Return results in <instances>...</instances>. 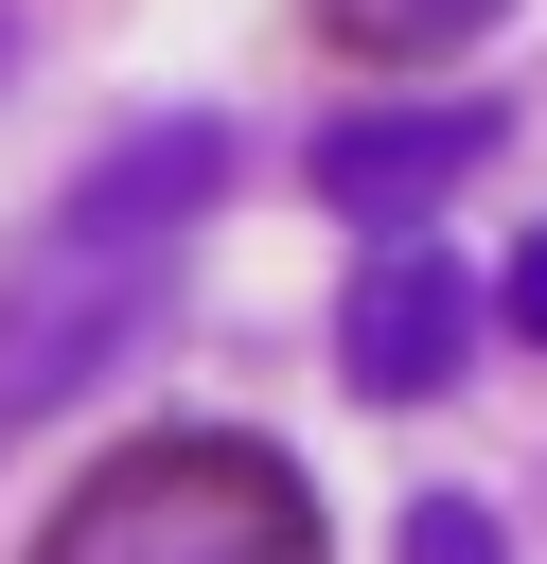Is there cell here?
<instances>
[{"label":"cell","instance_id":"obj_1","mask_svg":"<svg viewBox=\"0 0 547 564\" xmlns=\"http://www.w3.org/2000/svg\"><path fill=\"white\" fill-rule=\"evenodd\" d=\"M212 194H229V123L176 106V123H124V141L35 212V247L0 264V423L106 388V370L159 335V300H176V229H194Z\"/></svg>","mask_w":547,"mask_h":564},{"label":"cell","instance_id":"obj_2","mask_svg":"<svg viewBox=\"0 0 547 564\" xmlns=\"http://www.w3.org/2000/svg\"><path fill=\"white\" fill-rule=\"evenodd\" d=\"M318 494L265 441H141L53 511V564H300Z\"/></svg>","mask_w":547,"mask_h":564},{"label":"cell","instance_id":"obj_3","mask_svg":"<svg viewBox=\"0 0 547 564\" xmlns=\"http://www.w3.org/2000/svg\"><path fill=\"white\" fill-rule=\"evenodd\" d=\"M476 159H494V106H476V88H459V106H335V123H318V194L371 212V229L441 212Z\"/></svg>","mask_w":547,"mask_h":564},{"label":"cell","instance_id":"obj_4","mask_svg":"<svg viewBox=\"0 0 547 564\" xmlns=\"http://www.w3.org/2000/svg\"><path fill=\"white\" fill-rule=\"evenodd\" d=\"M459 335H476V282H459L441 247H388V264L335 300V370H353L371 405H423V388L459 370Z\"/></svg>","mask_w":547,"mask_h":564},{"label":"cell","instance_id":"obj_5","mask_svg":"<svg viewBox=\"0 0 547 564\" xmlns=\"http://www.w3.org/2000/svg\"><path fill=\"white\" fill-rule=\"evenodd\" d=\"M353 53H459V35H494L512 0H318Z\"/></svg>","mask_w":547,"mask_h":564},{"label":"cell","instance_id":"obj_6","mask_svg":"<svg viewBox=\"0 0 547 564\" xmlns=\"http://www.w3.org/2000/svg\"><path fill=\"white\" fill-rule=\"evenodd\" d=\"M476 546H494L476 494H423V511H406V564H476Z\"/></svg>","mask_w":547,"mask_h":564},{"label":"cell","instance_id":"obj_7","mask_svg":"<svg viewBox=\"0 0 547 564\" xmlns=\"http://www.w3.org/2000/svg\"><path fill=\"white\" fill-rule=\"evenodd\" d=\"M494 317H512V335H529V352H547V229H529V247H512V264H494Z\"/></svg>","mask_w":547,"mask_h":564},{"label":"cell","instance_id":"obj_8","mask_svg":"<svg viewBox=\"0 0 547 564\" xmlns=\"http://www.w3.org/2000/svg\"><path fill=\"white\" fill-rule=\"evenodd\" d=\"M0 35H18V18H0Z\"/></svg>","mask_w":547,"mask_h":564}]
</instances>
